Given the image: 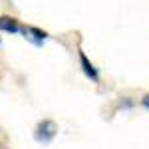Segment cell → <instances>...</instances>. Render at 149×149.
<instances>
[{
    "label": "cell",
    "mask_w": 149,
    "mask_h": 149,
    "mask_svg": "<svg viewBox=\"0 0 149 149\" xmlns=\"http://www.w3.org/2000/svg\"><path fill=\"white\" fill-rule=\"evenodd\" d=\"M58 133V125L52 119H42L34 129V139L38 143H50L52 139L56 137Z\"/></svg>",
    "instance_id": "1"
},
{
    "label": "cell",
    "mask_w": 149,
    "mask_h": 149,
    "mask_svg": "<svg viewBox=\"0 0 149 149\" xmlns=\"http://www.w3.org/2000/svg\"><path fill=\"white\" fill-rule=\"evenodd\" d=\"M0 30L2 32H10V34H16L20 32V26H18V20L12 18V16H0Z\"/></svg>",
    "instance_id": "3"
},
{
    "label": "cell",
    "mask_w": 149,
    "mask_h": 149,
    "mask_svg": "<svg viewBox=\"0 0 149 149\" xmlns=\"http://www.w3.org/2000/svg\"><path fill=\"white\" fill-rule=\"evenodd\" d=\"M141 105H143L145 109H149V93H147V95H143V100H141Z\"/></svg>",
    "instance_id": "5"
},
{
    "label": "cell",
    "mask_w": 149,
    "mask_h": 149,
    "mask_svg": "<svg viewBox=\"0 0 149 149\" xmlns=\"http://www.w3.org/2000/svg\"><path fill=\"white\" fill-rule=\"evenodd\" d=\"M20 32H24V34H34L38 40H46V38H48V32L40 30V28H34V26H28V28H20Z\"/></svg>",
    "instance_id": "4"
},
{
    "label": "cell",
    "mask_w": 149,
    "mask_h": 149,
    "mask_svg": "<svg viewBox=\"0 0 149 149\" xmlns=\"http://www.w3.org/2000/svg\"><path fill=\"white\" fill-rule=\"evenodd\" d=\"M78 56H80V66H81V72L86 74V78H90L92 81L97 84V81H100V72H97V68L88 60V56H86L81 50H78Z\"/></svg>",
    "instance_id": "2"
}]
</instances>
